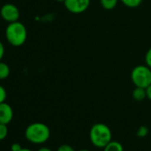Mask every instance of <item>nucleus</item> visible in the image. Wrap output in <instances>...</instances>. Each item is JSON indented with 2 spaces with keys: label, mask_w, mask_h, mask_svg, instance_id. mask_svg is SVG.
<instances>
[{
  "label": "nucleus",
  "mask_w": 151,
  "mask_h": 151,
  "mask_svg": "<svg viewBox=\"0 0 151 151\" xmlns=\"http://www.w3.org/2000/svg\"><path fill=\"white\" fill-rule=\"evenodd\" d=\"M89 138L94 147L103 148L112 140V132L107 124L97 123L91 127Z\"/></svg>",
  "instance_id": "obj_1"
},
{
  "label": "nucleus",
  "mask_w": 151,
  "mask_h": 151,
  "mask_svg": "<svg viewBox=\"0 0 151 151\" xmlns=\"http://www.w3.org/2000/svg\"><path fill=\"white\" fill-rule=\"evenodd\" d=\"M28 31L25 25L19 21L11 22L6 29V37L7 42L15 47L22 46L27 40Z\"/></svg>",
  "instance_id": "obj_2"
},
{
  "label": "nucleus",
  "mask_w": 151,
  "mask_h": 151,
  "mask_svg": "<svg viewBox=\"0 0 151 151\" xmlns=\"http://www.w3.org/2000/svg\"><path fill=\"white\" fill-rule=\"evenodd\" d=\"M50 129L43 123H33L29 124L25 132L27 139L35 144H42L50 138Z\"/></svg>",
  "instance_id": "obj_3"
},
{
  "label": "nucleus",
  "mask_w": 151,
  "mask_h": 151,
  "mask_svg": "<svg viewBox=\"0 0 151 151\" xmlns=\"http://www.w3.org/2000/svg\"><path fill=\"white\" fill-rule=\"evenodd\" d=\"M131 79L135 86L146 89L151 85V68L146 64L134 67L131 72Z\"/></svg>",
  "instance_id": "obj_4"
},
{
  "label": "nucleus",
  "mask_w": 151,
  "mask_h": 151,
  "mask_svg": "<svg viewBox=\"0 0 151 151\" xmlns=\"http://www.w3.org/2000/svg\"><path fill=\"white\" fill-rule=\"evenodd\" d=\"M0 15L2 19L8 23L14 22L19 21L20 18V11L19 8L14 4H5L1 9H0Z\"/></svg>",
  "instance_id": "obj_5"
},
{
  "label": "nucleus",
  "mask_w": 151,
  "mask_h": 151,
  "mask_svg": "<svg viewBox=\"0 0 151 151\" xmlns=\"http://www.w3.org/2000/svg\"><path fill=\"white\" fill-rule=\"evenodd\" d=\"M91 3V0H65V8L75 14H78L86 12Z\"/></svg>",
  "instance_id": "obj_6"
},
{
  "label": "nucleus",
  "mask_w": 151,
  "mask_h": 151,
  "mask_svg": "<svg viewBox=\"0 0 151 151\" xmlns=\"http://www.w3.org/2000/svg\"><path fill=\"white\" fill-rule=\"evenodd\" d=\"M14 111L12 107L6 102L0 103V123L7 124L12 121Z\"/></svg>",
  "instance_id": "obj_7"
},
{
  "label": "nucleus",
  "mask_w": 151,
  "mask_h": 151,
  "mask_svg": "<svg viewBox=\"0 0 151 151\" xmlns=\"http://www.w3.org/2000/svg\"><path fill=\"white\" fill-rule=\"evenodd\" d=\"M132 99L134 101H142L143 100H145L147 98L146 89L142 88V87L135 86V88L133 89V91L132 93Z\"/></svg>",
  "instance_id": "obj_8"
},
{
  "label": "nucleus",
  "mask_w": 151,
  "mask_h": 151,
  "mask_svg": "<svg viewBox=\"0 0 151 151\" xmlns=\"http://www.w3.org/2000/svg\"><path fill=\"white\" fill-rule=\"evenodd\" d=\"M103 151H124V147L119 141L111 140L103 147Z\"/></svg>",
  "instance_id": "obj_9"
},
{
  "label": "nucleus",
  "mask_w": 151,
  "mask_h": 151,
  "mask_svg": "<svg viewBox=\"0 0 151 151\" xmlns=\"http://www.w3.org/2000/svg\"><path fill=\"white\" fill-rule=\"evenodd\" d=\"M119 1L120 0H100V3L102 8L108 11H110L116 8Z\"/></svg>",
  "instance_id": "obj_10"
},
{
  "label": "nucleus",
  "mask_w": 151,
  "mask_h": 151,
  "mask_svg": "<svg viewBox=\"0 0 151 151\" xmlns=\"http://www.w3.org/2000/svg\"><path fill=\"white\" fill-rule=\"evenodd\" d=\"M10 75V68L6 63L0 60V80H4L7 78Z\"/></svg>",
  "instance_id": "obj_11"
},
{
  "label": "nucleus",
  "mask_w": 151,
  "mask_h": 151,
  "mask_svg": "<svg viewBox=\"0 0 151 151\" xmlns=\"http://www.w3.org/2000/svg\"><path fill=\"white\" fill-rule=\"evenodd\" d=\"M120 1L129 8H136L139 6L143 0H120Z\"/></svg>",
  "instance_id": "obj_12"
},
{
  "label": "nucleus",
  "mask_w": 151,
  "mask_h": 151,
  "mask_svg": "<svg viewBox=\"0 0 151 151\" xmlns=\"http://www.w3.org/2000/svg\"><path fill=\"white\" fill-rule=\"evenodd\" d=\"M147 133H148V129H147V127L145 126V125L139 126V127L137 129V131H136V135H137L138 137H139V138H144V137H146V136L147 135Z\"/></svg>",
  "instance_id": "obj_13"
},
{
  "label": "nucleus",
  "mask_w": 151,
  "mask_h": 151,
  "mask_svg": "<svg viewBox=\"0 0 151 151\" xmlns=\"http://www.w3.org/2000/svg\"><path fill=\"white\" fill-rule=\"evenodd\" d=\"M8 133V129L6 127V124L0 123V140L4 139Z\"/></svg>",
  "instance_id": "obj_14"
},
{
  "label": "nucleus",
  "mask_w": 151,
  "mask_h": 151,
  "mask_svg": "<svg viewBox=\"0 0 151 151\" xmlns=\"http://www.w3.org/2000/svg\"><path fill=\"white\" fill-rule=\"evenodd\" d=\"M145 63L151 68V47L147 51L145 54Z\"/></svg>",
  "instance_id": "obj_15"
},
{
  "label": "nucleus",
  "mask_w": 151,
  "mask_h": 151,
  "mask_svg": "<svg viewBox=\"0 0 151 151\" xmlns=\"http://www.w3.org/2000/svg\"><path fill=\"white\" fill-rule=\"evenodd\" d=\"M57 151H76V150L73 148L72 146H70L68 144H63L59 147Z\"/></svg>",
  "instance_id": "obj_16"
},
{
  "label": "nucleus",
  "mask_w": 151,
  "mask_h": 151,
  "mask_svg": "<svg viewBox=\"0 0 151 151\" xmlns=\"http://www.w3.org/2000/svg\"><path fill=\"white\" fill-rule=\"evenodd\" d=\"M6 99V91L2 86H0V103L5 102Z\"/></svg>",
  "instance_id": "obj_17"
},
{
  "label": "nucleus",
  "mask_w": 151,
  "mask_h": 151,
  "mask_svg": "<svg viewBox=\"0 0 151 151\" xmlns=\"http://www.w3.org/2000/svg\"><path fill=\"white\" fill-rule=\"evenodd\" d=\"M4 55H5V46L4 44L0 41V60H2Z\"/></svg>",
  "instance_id": "obj_18"
},
{
  "label": "nucleus",
  "mask_w": 151,
  "mask_h": 151,
  "mask_svg": "<svg viewBox=\"0 0 151 151\" xmlns=\"http://www.w3.org/2000/svg\"><path fill=\"white\" fill-rule=\"evenodd\" d=\"M11 149H12V151H20L22 149V147H21V145L20 144L14 143V144H13L11 146Z\"/></svg>",
  "instance_id": "obj_19"
},
{
  "label": "nucleus",
  "mask_w": 151,
  "mask_h": 151,
  "mask_svg": "<svg viewBox=\"0 0 151 151\" xmlns=\"http://www.w3.org/2000/svg\"><path fill=\"white\" fill-rule=\"evenodd\" d=\"M146 93H147V98L151 101V85L146 88Z\"/></svg>",
  "instance_id": "obj_20"
},
{
  "label": "nucleus",
  "mask_w": 151,
  "mask_h": 151,
  "mask_svg": "<svg viewBox=\"0 0 151 151\" xmlns=\"http://www.w3.org/2000/svg\"><path fill=\"white\" fill-rule=\"evenodd\" d=\"M37 151H52L49 147H40Z\"/></svg>",
  "instance_id": "obj_21"
},
{
  "label": "nucleus",
  "mask_w": 151,
  "mask_h": 151,
  "mask_svg": "<svg viewBox=\"0 0 151 151\" xmlns=\"http://www.w3.org/2000/svg\"><path fill=\"white\" fill-rule=\"evenodd\" d=\"M20 151H32V150H30V149H29V148H22Z\"/></svg>",
  "instance_id": "obj_22"
},
{
  "label": "nucleus",
  "mask_w": 151,
  "mask_h": 151,
  "mask_svg": "<svg viewBox=\"0 0 151 151\" xmlns=\"http://www.w3.org/2000/svg\"><path fill=\"white\" fill-rule=\"evenodd\" d=\"M55 1H57V2H59V3H64L65 0H55Z\"/></svg>",
  "instance_id": "obj_23"
},
{
  "label": "nucleus",
  "mask_w": 151,
  "mask_h": 151,
  "mask_svg": "<svg viewBox=\"0 0 151 151\" xmlns=\"http://www.w3.org/2000/svg\"><path fill=\"white\" fill-rule=\"evenodd\" d=\"M78 151H90L88 149H80V150H78Z\"/></svg>",
  "instance_id": "obj_24"
}]
</instances>
